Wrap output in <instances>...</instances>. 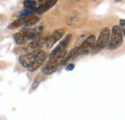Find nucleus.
I'll list each match as a JSON object with an SVG mask.
<instances>
[{
	"instance_id": "1",
	"label": "nucleus",
	"mask_w": 125,
	"mask_h": 120,
	"mask_svg": "<svg viewBox=\"0 0 125 120\" xmlns=\"http://www.w3.org/2000/svg\"><path fill=\"white\" fill-rule=\"evenodd\" d=\"M123 36L122 31L119 26L115 25L113 26L112 31H110V39L108 43V48L109 49H115L122 44Z\"/></svg>"
},
{
	"instance_id": "2",
	"label": "nucleus",
	"mask_w": 125,
	"mask_h": 120,
	"mask_svg": "<svg viewBox=\"0 0 125 120\" xmlns=\"http://www.w3.org/2000/svg\"><path fill=\"white\" fill-rule=\"evenodd\" d=\"M65 54H66V53L61 54V55H59V56H57V57H55V58L49 59V61L44 64V66H43V68H42V73H43L44 75H52L53 73H55V72L57 71V69H58V66L62 63V59L64 58Z\"/></svg>"
},
{
	"instance_id": "3",
	"label": "nucleus",
	"mask_w": 125,
	"mask_h": 120,
	"mask_svg": "<svg viewBox=\"0 0 125 120\" xmlns=\"http://www.w3.org/2000/svg\"><path fill=\"white\" fill-rule=\"evenodd\" d=\"M109 39H110V29L108 27H105L101 30L100 34H99V37L97 39V41L94 43V45L93 48H94V52L96 51H99L100 49L104 48L105 46L108 45L109 43Z\"/></svg>"
},
{
	"instance_id": "4",
	"label": "nucleus",
	"mask_w": 125,
	"mask_h": 120,
	"mask_svg": "<svg viewBox=\"0 0 125 120\" xmlns=\"http://www.w3.org/2000/svg\"><path fill=\"white\" fill-rule=\"evenodd\" d=\"M94 43H95V36H94V35H91V36H89V37L84 41V43L80 45L79 47H77V50H76L75 56L88 54V53L90 52V50L94 47Z\"/></svg>"
},
{
	"instance_id": "5",
	"label": "nucleus",
	"mask_w": 125,
	"mask_h": 120,
	"mask_svg": "<svg viewBox=\"0 0 125 120\" xmlns=\"http://www.w3.org/2000/svg\"><path fill=\"white\" fill-rule=\"evenodd\" d=\"M47 59V53L45 51H40V53L38 54V56L36 57V59L34 60V62L27 68L30 72H35L37 71L39 68H41Z\"/></svg>"
},
{
	"instance_id": "6",
	"label": "nucleus",
	"mask_w": 125,
	"mask_h": 120,
	"mask_svg": "<svg viewBox=\"0 0 125 120\" xmlns=\"http://www.w3.org/2000/svg\"><path fill=\"white\" fill-rule=\"evenodd\" d=\"M63 36H64V30L63 29H58V30H56V31H54V32L47 38L46 43H45L46 47H48V48L52 47L56 43H58L59 41H61Z\"/></svg>"
},
{
	"instance_id": "7",
	"label": "nucleus",
	"mask_w": 125,
	"mask_h": 120,
	"mask_svg": "<svg viewBox=\"0 0 125 120\" xmlns=\"http://www.w3.org/2000/svg\"><path fill=\"white\" fill-rule=\"evenodd\" d=\"M41 50H35V51H31V52H28V53H25L23 55H21L19 57V62L20 64L25 67V68H28L32 63L34 62V60L36 59V57L38 56V54L40 53Z\"/></svg>"
},
{
	"instance_id": "8",
	"label": "nucleus",
	"mask_w": 125,
	"mask_h": 120,
	"mask_svg": "<svg viewBox=\"0 0 125 120\" xmlns=\"http://www.w3.org/2000/svg\"><path fill=\"white\" fill-rule=\"evenodd\" d=\"M57 1H58V0H47L46 2L42 3V5H41L39 8H37L35 11H36L37 14H39V15L43 14V13L47 12L50 8H52V7L57 3Z\"/></svg>"
},
{
	"instance_id": "9",
	"label": "nucleus",
	"mask_w": 125,
	"mask_h": 120,
	"mask_svg": "<svg viewBox=\"0 0 125 120\" xmlns=\"http://www.w3.org/2000/svg\"><path fill=\"white\" fill-rule=\"evenodd\" d=\"M26 18H27V15L26 16H22V17L16 19V21H14L12 24L9 25V28L10 29H15V28H18V27L24 25L25 24V21H26Z\"/></svg>"
},
{
	"instance_id": "10",
	"label": "nucleus",
	"mask_w": 125,
	"mask_h": 120,
	"mask_svg": "<svg viewBox=\"0 0 125 120\" xmlns=\"http://www.w3.org/2000/svg\"><path fill=\"white\" fill-rule=\"evenodd\" d=\"M14 38H15V41H16V43L17 45H24V44H26L28 42L21 31L18 32V33H16L14 35Z\"/></svg>"
},
{
	"instance_id": "11",
	"label": "nucleus",
	"mask_w": 125,
	"mask_h": 120,
	"mask_svg": "<svg viewBox=\"0 0 125 120\" xmlns=\"http://www.w3.org/2000/svg\"><path fill=\"white\" fill-rule=\"evenodd\" d=\"M40 21V17L37 16V15H30L28 16L27 15V18H26V21H25V26L27 27H31L33 25H35L36 23H38Z\"/></svg>"
},
{
	"instance_id": "12",
	"label": "nucleus",
	"mask_w": 125,
	"mask_h": 120,
	"mask_svg": "<svg viewBox=\"0 0 125 120\" xmlns=\"http://www.w3.org/2000/svg\"><path fill=\"white\" fill-rule=\"evenodd\" d=\"M23 6H24V8L27 9V10L35 11L36 8H37V2H36L35 0H24Z\"/></svg>"
},
{
	"instance_id": "13",
	"label": "nucleus",
	"mask_w": 125,
	"mask_h": 120,
	"mask_svg": "<svg viewBox=\"0 0 125 120\" xmlns=\"http://www.w3.org/2000/svg\"><path fill=\"white\" fill-rule=\"evenodd\" d=\"M73 68H74V64H69V65L66 66V70L67 71H71Z\"/></svg>"
},
{
	"instance_id": "14",
	"label": "nucleus",
	"mask_w": 125,
	"mask_h": 120,
	"mask_svg": "<svg viewBox=\"0 0 125 120\" xmlns=\"http://www.w3.org/2000/svg\"><path fill=\"white\" fill-rule=\"evenodd\" d=\"M119 22H120V25L122 26V29H121V31L123 32V31H124V19H121Z\"/></svg>"
},
{
	"instance_id": "15",
	"label": "nucleus",
	"mask_w": 125,
	"mask_h": 120,
	"mask_svg": "<svg viewBox=\"0 0 125 120\" xmlns=\"http://www.w3.org/2000/svg\"><path fill=\"white\" fill-rule=\"evenodd\" d=\"M47 0H40V2H41V3H42V2H43V3H44V2H46Z\"/></svg>"
}]
</instances>
